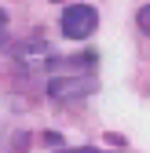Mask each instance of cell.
I'll return each mask as SVG.
<instances>
[{"instance_id":"6","label":"cell","mask_w":150,"mask_h":153,"mask_svg":"<svg viewBox=\"0 0 150 153\" xmlns=\"http://www.w3.org/2000/svg\"><path fill=\"white\" fill-rule=\"evenodd\" d=\"M4 29H8V15L0 11V36H4Z\"/></svg>"},{"instance_id":"7","label":"cell","mask_w":150,"mask_h":153,"mask_svg":"<svg viewBox=\"0 0 150 153\" xmlns=\"http://www.w3.org/2000/svg\"><path fill=\"white\" fill-rule=\"evenodd\" d=\"M59 4H62V0H59Z\"/></svg>"},{"instance_id":"4","label":"cell","mask_w":150,"mask_h":153,"mask_svg":"<svg viewBox=\"0 0 150 153\" xmlns=\"http://www.w3.org/2000/svg\"><path fill=\"white\" fill-rule=\"evenodd\" d=\"M136 22H139V29H143V33L150 36V4H146V7H139V15H136Z\"/></svg>"},{"instance_id":"5","label":"cell","mask_w":150,"mask_h":153,"mask_svg":"<svg viewBox=\"0 0 150 153\" xmlns=\"http://www.w3.org/2000/svg\"><path fill=\"white\" fill-rule=\"evenodd\" d=\"M59 153H99V149H92V146H84V149H59Z\"/></svg>"},{"instance_id":"2","label":"cell","mask_w":150,"mask_h":153,"mask_svg":"<svg viewBox=\"0 0 150 153\" xmlns=\"http://www.w3.org/2000/svg\"><path fill=\"white\" fill-rule=\"evenodd\" d=\"M95 26H99V15L88 4H70L62 11V33L70 40H88V36L95 33Z\"/></svg>"},{"instance_id":"1","label":"cell","mask_w":150,"mask_h":153,"mask_svg":"<svg viewBox=\"0 0 150 153\" xmlns=\"http://www.w3.org/2000/svg\"><path fill=\"white\" fill-rule=\"evenodd\" d=\"M77 66H70V73L62 76H48V95L55 102H66V99H84V95L95 91V76H92L88 69L84 73H73Z\"/></svg>"},{"instance_id":"3","label":"cell","mask_w":150,"mask_h":153,"mask_svg":"<svg viewBox=\"0 0 150 153\" xmlns=\"http://www.w3.org/2000/svg\"><path fill=\"white\" fill-rule=\"evenodd\" d=\"M11 59L22 66V69H29V73H33V69H48V66H55V62H59L44 40H26V44H18Z\"/></svg>"}]
</instances>
